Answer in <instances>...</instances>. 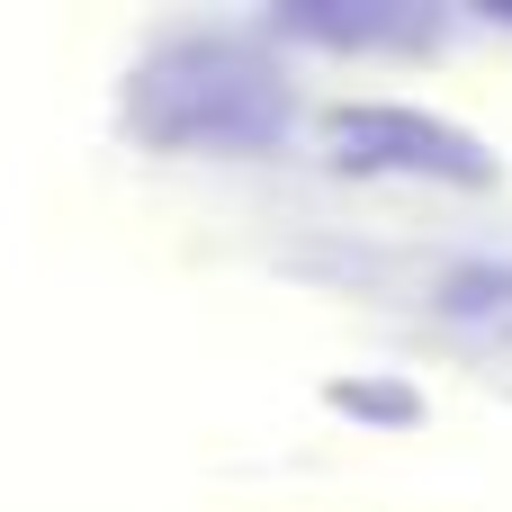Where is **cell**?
<instances>
[{"label":"cell","mask_w":512,"mask_h":512,"mask_svg":"<svg viewBox=\"0 0 512 512\" xmlns=\"http://www.w3.org/2000/svg\"><path fill=\"white\" fill-rule=\"evenodd\" d=\"M333 135H342V162H387V171H432V180H495L477 135H459L441 117H414V108H342Z\"/></svg>","instance_id":"cell-1"},{"label":"cell","mask_w":512,"mask_h":512,"mask_svg":"<svg viewBox=\"0 0 512 512\" xmlns=\"http://www.w3.org/2000/svg\"><path fill=\"white\" fill-rule=\"evenodd\" d=\"M441 315L468 324V333H512V270H495V261L459 270V279L441 288Z\"/></svg>","instance_id":"cell-2"}]
</instances>
